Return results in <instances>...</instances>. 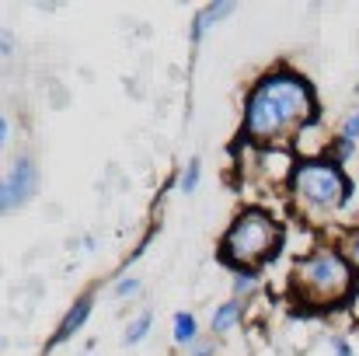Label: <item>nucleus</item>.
I'll use <instances>...</instances> for the list:
<instances>
[{
	"label": "nucleus",
	"mask_w": 359,
	"mask_h": 356,
	"mask_svg": "<svg viewBox=\"0 0 359 356\" xmlns=\"http://www.w3.org/2000/svg\"><path fill=\"white\" fill-rule=\"evenodd\" d=\"M88 311H91V301H81V304L67 315V322H63V329L56 332V339H67V336H70V332H74V329H77L84 318H88Z\"/></svg>",
	"instance_id": "6"
},
{
	"label": "nucleus",
	"mask_w": 359,
	"mask_h": 356,
	"mask_svg": "<svg viewBox=\"0 0 359 356\" xmlns=\"http://www.w3.org/2000/svg\"><path fill=\"white\" fill-rule=\"evenodd\" d=\"M353 136H359V116H353L349 126H346V140H353Z\"/></svg>",
	"instance_id": "12"
},
{
	"label": "nucleus",
	"mask_w": 359,
	"mask_h": 356,
	"mask_svg": "<svg viewBox=\"0 0 359 356\" xmlns=\"http://www.w3.org/2000/svg\"><path fill=\"white\" fill-rule=\"evenodd\" d=\"M32 189H35V168H32V161H18V164L7 171V178H4L0 206H4V210H14Z\"/></svg>",
	"instance_id": "5"
},
{
	"label": "nucleus",
	"mask_w": 359,
	"mask_h": 356,
	"mask_svg": "<svg viewBox=\"0 0 359 356\" xmlns=\"http://www.w3.org/2000/svg\"><path fill=\"white\" fill-rule=\"evenodd\" d=\"M279 241V228L272 224V217L265 213H244L238 224L231 228L227 235V255L234 262H244V265H255L262 262Z\"/></svg>",
	"instance_id": "3"
},
{
	"label": "nucleus",
	"mask_w": 359,
	"mask_h": 356,
	"mask_svg": "<svg viewBox=\"0 0 359 356\" xmlns=\"http://www.w3.org/2000/svg\"><path fill=\"white\" fill-rule=\"evenodd\" d=\"M136 290V279H126V283H119V294L126 297V294H133Z\"/></svg>",
	"instance_id": "14"
},
{
	"label": "nucleus",
	"mask_w": 359,
	"mask_h": 356,
	"mask_svg": "<svg viewBox=\"0 0 359 356\" xmlns=\"http://www.w3.org/2000/svg\"><path fill=\"white\" fill-rule=\"evenodd\" d=\"M196 178H199V164H196V161H192V164H189V171H185V178H182V189H185V192H189V189H192V185H196Z\"/></svg>",
	"instance_id": "11"
},
{
	"label": "nucleus",
	"mask_w": 359,
	"mask_h": 356,
	"mask_svg": "<svg viewBox=\"0 0 359 356\" xmlns=\"http://www.w3.org/2000/svg\"><path fill=\"white\" fill-rule=\"evenodd\" d=\"M311 112V91L297 77H269L258 84V91L248 102V122L244 133L251 140L272 143L283 133H290L300 119Z\"/></svg>",
	"instance_id": "1"
},
{
	"label": "nucleus",
	"mask_w": 359,
	"mask_h": 356,
	"mask_svg": "<svg viewBox=\"0 0 359 356\" xmlns=\"http://www.w3.org/2000/svg\"><path fill=\"white\" fill-rule=\"evenodd\" d=\"M238 318H241L238 304H224V308L217 311V318H213V332H227V329H234Z\"/></svg>",
	"instance_id": "7"
},
{
	"label": "nucleus",
	"mask_w": 359,
	"mask_h": 356,
	"mask_svg": "<svg viewBox=\"0 0 359 356\" xmlns=\"http://www.w3.org/2000/svg\"><path fill=\"white\" fill-rule=\"evenodd\" d=\"M231 11H234V4H213L210 11H203V18L196 21V39H199V35H203V32H206V28L217 21V18H224V14H231Z\"/></svg>",
	"instance_id": "8"
},
{
	"label": "nucleus",
	"mask_w": 359,
	"mask_h": 356,
	"mask_svg": "<svg viewBox=\"0 0 359 356\" xmlns=\"http://www.w3.org/2000/svg\"><path fill=\"white\" fill-rule=\"evenodd\" d=\"M335 353H339V356H353V353H349V346H346V343H335Z\"/></svg>",
	"instance_id": "15"
},
{
	"label": "nucleus",
	"mask_w": 359,
	"mask_h": 356,
	"mask_svg": "<svg viewBox=\"0 0 359 356\" xmlns=\"http://www.w3.org/2000/svg\"><path fill=\"white\" fill-rule=\"evenodd\" d=\"M349 258H353V262L359 265V235L353 237V241H349Z\"/></svg>",
	"instance_id": "13"
},
{
	"label": "nucleus",
	"mask_w": 359,
	"mask_h": 356,
	"mask_svg": "<svg viewBox=\"0 0 359 356\" xmlns=\"http://www.w3.org/2000/svg\"><path fill=\"white\" fill-rule=\"evenodd\" d=\"M349 283H353L349 265L335 251H318L314 258L300 262V269H297V286L304 290V297L311 304H332V301L346 297Z\"/></svg>",
	"instance_id": "2"
},
{
	"label": "nucleus",
	"mask_w": 359,
	"mask_h": 356,
	"mask_svg": "<svg viewBox=\"0 0 359 356\" xmlns=\"http://www.w3.org/2000/svg\"><path fill=\"white\" fill-rule=\"evenodd\" d=\"M293 185H297V196H304L314 206H339L346 196V182L332 164H304Z\"/></svg>",
	"instance_id": "4"
},
{
	"label": "nucleus",
	"mask_w": 359,
	"mask_h": 356,
	"mask_svg": "<svg viewBox=\"0 0 359 356\" xmlns=\"http://www.w3.org/2000/svg\"><path fill=\"white\" fill-rule=\"evenodd\" d=\"M147 329H150V315H143L140 322H133V325H129V332H126V343H140V339L147 336Z\"/></svg>",
	"instance_id": "10"
},
{
	"label": "nucleus",
	"mask_w": 359,
	"mask_h": 356,
	"mask_svg": "<svg viewBox=\"0 0 359 356\" xmlns=\"http://www.w3.org/2000/svg\"><path fill=\"white\" fill-rule=\"evenodd\" d=\"M175 332H178V336H175L178 343H189V339L196 336V322H192L189 315H178V325H175Z\"/></svg>",
	"instance_id": "9"
}]
</instances>
